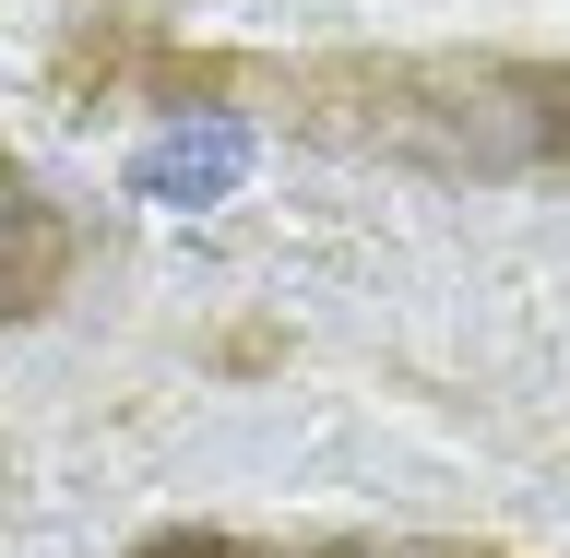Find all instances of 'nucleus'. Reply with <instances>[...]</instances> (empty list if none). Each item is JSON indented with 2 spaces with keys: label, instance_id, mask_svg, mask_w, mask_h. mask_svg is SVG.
<instances>
[{
  "label": "nucleus",
  "instance_id": "obj_3",
  "mask_svg": "<svg viewBox=\"0 0 570 558\" xmlns=\"http://www.w3.org/2000/svg\"><path fill=\"white\" fill-rule=\"evenodd\" d=\"M381 558H499V547H381Z\"/></svg>",
  "mask_w": 570,
  "mask_h": 558
},
{
  "label": "nucleus",
  "instance_id": "obj_1",
  "mask_svg": "<svg viewBox=\"0 0 570 558\" xmlns=\"http://www.w3.org/2000/svg\"><path fill=\"white\" fill-rule=\"evenodd\" d=\"M238 167H249V131H238V119H190V131L142 143L131 190H142V203H226V178H238Z\"/></svg>",
  "mask_w": 570,
  "mask_h": 558
},
{
  "label": "nucleus",
  "instance_id": "obj_2",
  "mask_svg": "<svg viewBox=\"0 0 570 558\" xmlns=\"http://www.w3.org/2000/svg\"><path fill=\"white\" fill-rule=\"evenodd\" d=\"M60 262H71V238H60V214L24 190V167L0 155V321L12 310H36L48 285H60Z\"/></svg>",
  "mask_w": 570,
  "mask_h": 558
}]
</instances>
